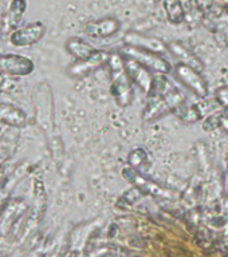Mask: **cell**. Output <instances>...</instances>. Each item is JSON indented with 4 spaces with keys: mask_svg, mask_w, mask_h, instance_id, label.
<instances>
[{
    "mask_svg": "<svg viewBox=\"0 0 228 257\" xmlns=\"http://www.w3.org/2000/svg\"><path fill=\"white\" fill-rule=\"evenodd\" d=\"M220 124H221V127L224 128L225 132L228 133V118H227V119H225V118H221Z\"/></svg>",
    "mask_w": 228,
    "mask_h": 257,
    "instance_id": "19",
    "label": "cell"
},
{
    "mask_svg": "<svg viewBox=\"0 0 228 257\" xmlns=\"http://www.w3.org/2000/svg\"><path fill=\"white\" fill-rule=\"evenodd\" d=\"M125 67H126V71L129 74V78L134 80L142 91L148 92V94L152 91L155 78L150 75L148 68L144 67L142 64H140L136 60L129 59V58H125Z\"/></svg>",
    "mask_w": 228,
    "mask_h": 257,
    "instance_id": "8",
    "label": "cell"
},
{
    "mask_svg": "<svg viewBox=\"0 0 228 257\" xmlns=\"http://www.w3.org/2000/svg\"><path fill=\"white\" fill-rule=\"evenodd\" d=\"M175 114H176L181 120H185V122H195L200 118V112L195 106H185L184 103H181L179 107L175 108Z\"/></svg>",
    "mask_w": 228,
    "mask_h": 257,
    "instance_id": "16",
    "label": "cell"
},
{
    "mask_svg": "<svg viewBox=\"0 0 228 257\" xmlns=\"http://www.w3.org/2000/svg\"><path fill=\"white\" fill-rule=\"evenodd\" d=\"M169 51L172 52L176 58H179L181 63L196 68L197 71L203 70V63H201V60L199 59L195 54H192V52L189 51L188 48H185L184 46H181V44L179 43H171L169 44Z\"/></svg>",
    "mask_w": 228,
    "mask_h": 257,
    "instance_id": "13",
    "label": "cell"
},
{
    "mask_svg": "<svg viewBox=\"0 0 228 257\" xmlns=\"http://www.w3.org/2000/svg\"><path fill=\"white\" fill-rule=\"evenodd\" d=\"M109 55L110 54L97 51L94 55L88 58V59L78 60L68 67V75L72 76V78H84V76L90 75L93 71H96L97 68L108 62Z\"/></svg>",
    "mask_w": 228,
    "mask_h": 257,
    "instance_id": "7",
    "label": "cell"
},
{
    "mask_svg": "<svg viewBox=\"0 0 228 257\" xmlns=\"http://www.w3.org/2000/svg\"><path fill=\"white\" fill-rule=\"evenodd\" d=\"M66 48L67 51L71 54L72 56H75L78 60L88 59L90 56H93L97 52L94 47H92L90 44L85 43L84 40L78 39V38H71L67 40L66 43Z\"/></svg>",
    "mask_w": 228,
    "mask_h": 257,
    "instance_id": "14",
    "label": "cell"
},
{
    "mask_svg": "<svg viewBox=\"0 0 228 257\" xmlns=\"http://www.w3.org/2000/svg\"><path fill=\"white\" fill-rule=\"evenodd\" d=\"M121 52H122L121 55L125 56V58H129V59L136 60L140 64H142L144 67L148 68L149 71L159 72V74H168L172 70L171 64L163 56H160L159 54H155V52L132 47V46H126V47L122 48Z\"/></svg>",
    "mask_w": 228,
    "mask_h": 257,
    "instance_id": "3",
    "label": "cell"
},
{
    "mask_svg": "<svg viewBox=\"0 0 228 257\" xmlns=\"http://www.w3.org/2000/svg\"><path fill=\"white\" fill-rule=\"evenodd\" d=\"M181 103H184V98L180 92L172 87L163 95H150L144 111V119H157L168 111H175V108L179 107Z\"/></svg>",
    "mask_w": 228,
    "mask_h": 257,
    "instance_id": "2",
    "label": "cell"
},
{
    "mask_svg": "<svg viewBox=\"0 0 228 257\" xmlns=\"http://www.w3.org/2000/svg\"><path fill=\"white\" fill-rule=\"evenodd\" d=\"M106 64L112 80L113 95L116 98L117 103L126 107L132 102V86L125 67V58L121 54H110Z\"/></svg>",
    "mask_w": 228,
    "mask_h": 257,
    "instance_id": "1",
    "label": "cell"
},
{
    "mask_svg": "<svg viewBox=\"0 0 228 257\" xmlns=\"http://www.w3.org/2000/svg\"><path fill=\"white\" fill-rule=\"evenodd\" d=\"M176 74L180 78V80L187 86V87L196 94L200 98H205L208 94V88L205 84V80L203 76L199 74L196 68L187 66L184 63H180L176 66Z\"/></svg>",
    "mask_w": 228,
    "mask_h": 257,
    "instance_id": "6",
    "label": "cell"
},
{
    "mask_svg": "<svg viewBox=\"0 0 228 257\" xmlns=\"http://www.w3.org/2000/svg\"><path fill=\"white\" fill-rule=\"evenodd\" d=\"M34 100L36 106V120L43 127V130H47L52 120V107L51 94L46 83L36 84L35 91H34Z\"/></svg>",
    "mask_w": 228,
    "mask_h": 257,
    "instance_id": "4",
    "label": "cell"
},
{
    "mask_svg": "<svg viewBox=\"0 0 228 257\" xmlns=\"http://www.w3.org/2000/svg\"><path fill=\"white\" fill-rule=\"evenodd\" d=\"M34 71V62L15 54L0 55V72L8 76H26Z\"/></svg>",
    "mask_w": 228,
    "mask_h": 257,
    "instance_id": "5",
    "label": "cell"
},
{
    "mask_svg": "<svg viewBox=\"0 0 228 257\" xmlns=\"http://www.w3.org/2000/svg\"><path fill=\"white\" fill-rule=\"evenodd\" d=\"M26 122H27V115L23 110L0 102V123L19 127V126H23Z\"/></svg>",
    "mask_w": 228,
    "mask_h": 257,
    "instance_id": "12",
    "label": "cell"
},
{
    "mask_svg": "<svg viewBox=\"0 0 228 257\" xmlns=\"http://www.w3.org/2000/svg\"><path fill=\"white\" fill-rule=\"evenodd\" d=\"M125 42H126L128 46L146 50V51L155 52V54H164V52L169 51V48L165 47V44L160 39H156V38H152V36L140 35V34H136V32L128 34L125 36Z\"/></svg>",
    "mask_w": 228,
    "mask_h": 257,
    "instance_id": "10",
    "label": "cell"
},
{
    "mask_svg": "<svg viewBox=\"0 0 228 257\" xmlns=\"http://www.w3.org/2000/svg\"><path fill=\"white\" fill-rule=\"evenodd\" d=\"M217 100L220 102L224 107L228 108V87H220L216 91Z\"/></svg>",
    "mask_w": 228,
    "mask_h": 257,
    "instance_id": "18",
    "label": "cell"
},
{
    "mask_svg": "<svg viewBox=\"0 0 228 257\" xmlns=\"http://www.w3.org/2000/svg\"><path fill=\"white\" fill-rule=\"evenodd\" d=\"M146 161V153L144 149H134L130 154H129V164L132 165L133 169L138 168Z\"/></svg>",
    "mask_w": 228,
    "mask_h": 257,
    "instance_id": "17",
    "label": "cell"
},
{
    "mask_svg": "<svg viewBox=\"0 0 228 257\" xmlns=\"http://www.w3.org/2000/svg\"><path fill=\"white\" fill-rule=\"evenodd\" d=\"M44 34V26L40 22H35L26 26V27L20 28L18 31H15L10 38L14 46L18 47H24V46H31V44L36 43L38 40L43 36Z\"/></svg>",
    "mask_w": 228,
    "mask_h": 257,
    "instance_id": "9",
    "label": "cell"
},
{
    "mask_svg": "<svg viewBox=\"0 0 228 257\" xmlns=\"http://www.w3.org/2000/svg\"><path fill=\"white\" fill-rule=\"evenodd\" d=\"M124 177L136 185L141 192L150 193V194H155V196H167V192H165L164 189L159 186L156 182H153V181H150L145 176H142L141 173L137 172L136 169H124Z\"/></svg>",
    "mask_w": 228,
    "mask_h": 257,
    "instance_id": "11",
    "label": "cell"
},
{
    "mask_svg": "<svg viewBox=\"0 0 228 257\" xmlns=\"http://www.w3.org/2000/svg\"><path fill=\"white\" fill-rule=\"evenodd\" d=\"M118 28V24L116 23V20H104V22H98V23L90 24L86 28V32L92 36H109L114 34Z\"/></svg>",
    "mask_w": 228,
    "mask_h": 257,
    "instance_id": "15",
    "label": "cell"
}]
</instances>
